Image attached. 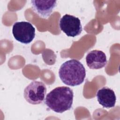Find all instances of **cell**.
<instances>
[{"label": "cell", "instance_id": "6da1fadb", "mask_svg": "<svg viewBox=\"0 0 120 120\" xmlns=\"http://www.w3.org/2000/svg\"><path fill=\"white\" fill-rule=\"evenodd\" d=\"M74 98L73 90L68 87H58L51 90L46 96L45 103L52 110L62 113L72 107Z\"/></svg>", "mask_w": 120, "mask_h": 120}, {"label": "cell", "instance_id": "7a4b0ae2", "mask_svg": "<svg viewBox=\"0 0 120 120\" xmlns=\"http://www.w3.org/2000/svg\"><path fill=\"white\" fill-rule=\"evenodd\" d=\"M59 75L64 84L75 86L83 82L86 76V70L80 61L72 59L65 61L61 65Z\"/></svg>", "mask_w": 120, "mask_h": 120}, {"label": "cell", "instance_id": "3957f363", "mask_svg": "<svg viewBox=\"0 0 120 120\" xmlns=\"http://www.w3.org/2000/svg\"><path fill=\"white\" fill-rule=\"evenodd\" d=\"M46 91V86L43 82L33 81L24 89L23 96L30 104L38 105L44 100Z\"/></svg>", "mask_w": 120, "mask_h": 120}, {"label": "cell", "instance_id": "277c9868", "mask_svg": "<svg viewBox=\"0 0 120 120\" xmlns=\"http://www.w3.org/2000/svg\"><path fill=\"white\" fill-rule=\"evenodd\" d=\"M12 33L17 41L28 44L30 43L35 37V28L29 22H17L13 26Z\"/></svg>", "mask_w": 120, "mask_h": 120}, {"label": "cell", "instance_id": "5b68a950", "mask_svg": "<svg viewBox=\"0 0 120 120\" xmlns=\"http://www.w3.org/2000/svg\"><path fill=\"white\" fill-rule=\"evenodd\" d=\"M59 26L60 30L68 37H76L82 31V26L79 18L68 14H65L60 19Z\"/></svg>", "mask_w": 120, "mask_h": 120}, {"label": "cell", "instance_id": "8992f818", "mask_svg": "<svg viewBox=\"0 0 120 120\" xmlns=\"http://www.w3.org/2000/svg\"><path fill=\"white\" fill-rule=\"evenodd\" d=\"M33 11L43 18H47L57 5L56 0H31Z\"/></svg>", "mask_w": 120, "mask_h": 120}, {"label": "cell", "instance_id": "52a82bcc", "mask_svg": "<svg viewBox=\"0 0 120 120\" xmlns=\"http://www.w3.org/2000/svg\"><path fill=\"white\" fill-rule=\"evenodd\" d=\"M86 62L90 68L98 69L105 66L107 61L106 55L103 51L95 50L90 51L87 54Z\"/></svg>", "mask_w": 120, "mask_h": 120}, {"label": "cell", "instance_id": "ba28073f", "mask_svg": "<svg viewBox=\"0 0 120 120\" xmlns=\"http://www.w3.org/2000/svg\"><path fill=\"white\" fill-rule=\"evenodd\" d=\"M97 98L100 105L103 107H113L116 103V97L114 91L110 88L104 87L97 91Z\"/></svg>", "mask_w": 120, "mask_h": 120}]
</instances>
